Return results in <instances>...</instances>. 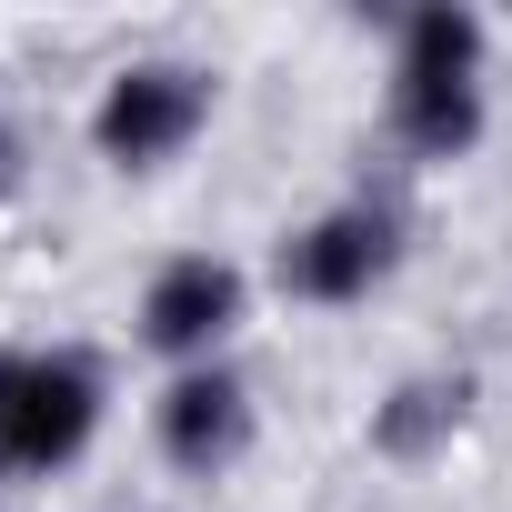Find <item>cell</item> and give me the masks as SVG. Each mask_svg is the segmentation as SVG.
<instances>
[{
    "instance_id": "obj_1",
    "label": "cell",
    "mask_w": 512,
    "mask_h": 512,
    "mask_svg": "<svg viewBox=\"0 0 512 512\" xmlns=\"http://www.w3.org/2000/svg\"><path fill=\"white\" fill-rule=\"evenodd\" d=\"M392 121L412 151L452 161L482 131V21L472 11H412L392 61Z\"/></svg>"
},
{
    "instance_id": "obj_2",
    "label": "cell",
    "mask_w": 512,
    "mask_h": 512,
    "mask_svg": "<svg viewBox=\"0 0 512 512\" xmlns=\"http://www.w3.org/2000/svg\"><path fill=\"white\" fill-rule=\"evenodd\" d=\"M101 432V372L81 352H0V472H61Z\"/></svg>"
},
{
    "instance_id": "obj_3",
    "label": "cell",
    "mask_w": 512,
    "mask_h": 512,
    "mask_svg": "<svg viewBox=\"0 0 512 512\" xmlns=\"http://www.w3.org/2000/svg\"><path fill=\"white\" fill-rule=\"evenodd\" d=\"M201 121H211V81H201L191 61H141V71H121V81L101 91L91 141H101L121 171H151V161H171Z\"/></svg>"
},
{
    "instance_id": "obj_4",
    "label": "cell",
    "mask_w": 512,
    "mask_h": 512,
    "mask_svg": "<svg viewBox=\"0 0 512 512\" xmlns=\"http://www.w3.org/2000/svg\"><path fill=\"white\" fill-rule=\"evenodd\" d=\"M392 272V221L382 211H322L312 231L282 241V292L302 302H362Z\"/></svg>"
},
{
    "instance_id": "obj_5",
    "label": "cell",
    "mask_w": 512,
    "mask_h": 512,
    "mask_svg": "<svg viewBox=\"0 0 512 512\" xmlns=\"http://www.w3.org/2000/svg\"><path fill=\"white\" fill-rule=\"evenodd\" d=\"M241 322V272L211 262V251H191V262H171L151 292H141V342L171 352V362H211V342Z\"/></svg>"
},
{
    "instance_id": "obj_6",
    "label": "cell",
    "mask_w": 512,
    "mask_h": 512,
    "mask_svg": "<svg viewBox=\"0 0 512 512\" xmlns=\"http://www.w3.org/2000/svg\"><path fill=\"white\" fill-rule=\"evenodd\" d=\"M241 432H251V402H241L231 372H181V382L161 392V452H171L181 472H221V462L241 452Z\"/></svg>"
},
{
    "instance_id": "obj_7",
    "label": "cell",
    "mask_w": 512,
    "mask_h": 512,
    "mask_svg": "<svg viewBox=\"0 0 512 512\" xmlns=\"http://www.w3.org/2000/svg\"><path fill=\"white\" fill-rule=\"evenodd\" d=\"M442 422H462V382H412V392L382 412V442H392V452H422Z\"/></svg>"
},
{
    "instance_id": "obj_8",
    "label": "cell",
    "mask_w": 512,
    "mask_h": 512,
    "mask_svg": "<svg viewBox=\"0 0 512 512\" xmlns=\"http://www.w3.org/2000/svg\"><path fill=\"white\" fill-rule=\"evenodd\" d=\"M0 181H11V141H0Z\"/></svg>"
}]
</instances>
